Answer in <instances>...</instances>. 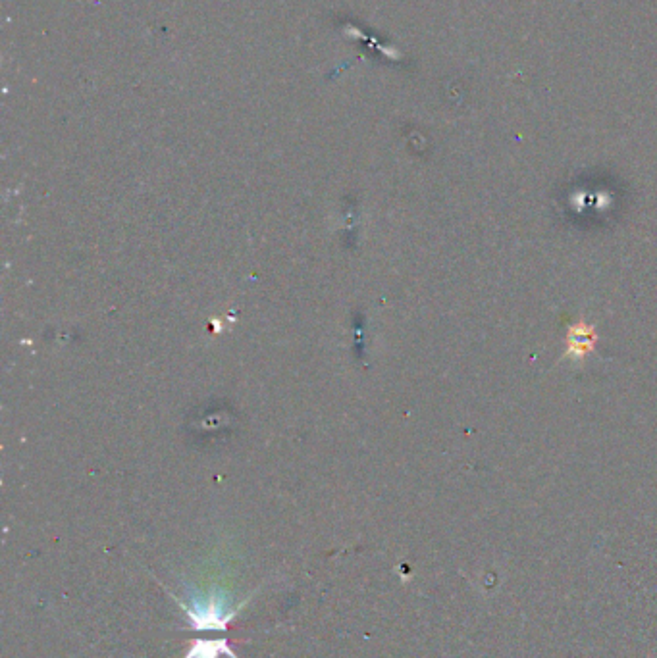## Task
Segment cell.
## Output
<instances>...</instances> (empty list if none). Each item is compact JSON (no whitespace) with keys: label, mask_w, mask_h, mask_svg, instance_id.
Listing matches in <instances>:
<instances>
[{"label":"cell","mask_w":657,"mask_h":658,"mask_svg":"<svg viewBox=\"0 0 657 658\" xmlns=\"http://www.w3.org/2000/svg\"><path fill=\"white\" fill-rule=\"evenodd\" d=\"M187 614V618L191 620V624L195 626V630H226V624L236 616L239 608L226 607V601L212 595L205 601L195 599L193 607H185L182 605Z\"/></svg>","instance_id":"cell-1"}]
</instances>
